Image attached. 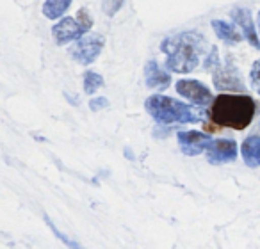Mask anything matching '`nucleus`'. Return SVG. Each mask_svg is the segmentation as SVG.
<instances>
[{
	"label": "nucleus",
	"mask_w": 260,
	"mask_h": 249,
	"mask_svg": "<svg viewBox=\"0 0 260 249\" xmlns=\"http://www.w3.org/2000/svg\"><path fill=\"white\" fill-rule=\"evenodd\" d=\"M145 109L160 125H175V123L189 125V123L203 121V118H205L203 109L194 107L191 103L178 101L171 96H164V94H152V96H148L145 101Z\"/></svg>",
	"instance_id": "7ed1b4c3"
},
{
	"label": "nucleus",
	"mask_w": 260,
	"mask_h": 249,
	"mask_svg": "<svg viewBox=\"0 0 260 249\" xmlns=\"http://www.w3.org/2000/svg\"><path fill=\"white\" fill-rule=\"evenodd\" d=\"M52 36H54L57 45H66V43H72V41H79L82 36H86V32H84L80 23L73 16H66V18L59 20L52 27Z\"/></svg>",
	"instance_id": "1a4fd4ad"
},
{
	"label": "nucleus",
	"mask_w": 260,
	"mask_h": 249,
	"mask_svg": "<svg viewBox=\"0 0 260 249\" xmlns=\"http://www.w3.org/2000/svg\"><path fill=\"white\" fill-rule=\"evenodd\" d=\"M145 82L148 89L164 91L171 86V75L157 64L155 59H150L145 64Z\"/></svg>",
	"instance_id": "9b49d317"
},
{
	"label": "nucleus",
	"mask_w": 260,
	"mask_h": 249,
	"mask_svg": "<svg viewBox=\"0 0 260 249\" xmlns=\"http://www.w3.org/2000/svg\"><path fill=\"white\" fill-rule=\"evenodd\" d=\"M232 20H234L235 27H239V29L242 30V38L248 40L249 45H253V48L260 50V40H258V34H256L255 23H253L249 9L235 8L234 11H232Z\"/></svg>",
	"instance_id": "9d476101"
},
{
	"label": "nucleus",
	"mask_w": 260,
	"mask_h": 249,
	"mask_svg": "<svg viewBox=\"0 0 260 249\" xmlns=\"http://www.w3.org/2000/svg\"><path fill=\"white\" fill-rule=\"evenodd\" d=\"M177 139H178V146H180V152L187 157H196L200 153H203L207 145L212 141L210 134L198 132V130H180L177 132Z\"/></svg>",
	"instance_id": "6e6552de"
},
{
	"label": "nucleus",
	"mask_w": 260,
	"mask_h": 249,
	"mask_svg": "<svg viewBox=\"0 0 260 249\" xmlns=\"http://www.w3.org/2000/svg\"><path fill=\"white\" fill-rule=\"evenodd\" d=\"M212 82L217 91H232L234 93H242L246 89L244 80H242L239 69L234 66V62L228 61L224 66H219L212 73Z\"/></svg>",
	"instance_id": "423d86ee"
},
{
	"label": "nucleus",
	"mask_w": 260,
	"mask_h": 249,
	"mask_svg": "<svg viewBox=\"0 0 260 249\" xmlns=\"http://www.w3.org/2000/svg\"><path fill=\"white\" fill-rule=\"evenodd\" d=\"M121 6H123L121 2H105V4L102 6V9H104L109 16H114V13L118 11V9H121Z\"/></svg>",
	"instance_id": "412c9836"
},
{
	"label": "nucleus",
	"mask_w": 260,
	"mask_h": 249,
	"mask_svg": "<svg viewBox=\"0 0 260 249\" xmlns=\"http://www.w3.org/2000/svg\"><path fill=\"white\" fill-rule=\"evenodd\" d=\"M237 143L232 139H214L207 145L205 157L214 166H223V164L234 162L237 159Z\"/></svg>",
	"instance_id": "0eeeda50"
},
{
	"label": "nucleus",
	"mask_w": 260,
	"mask_h": 249,
	"mask_svg": "<svg viewBox=\"0 0 260 249\" xmlns=\"http://www.w3.org/2000/svg\"><path fill=\"white\" fill-rule=\"evenodd\" d=\"M203 66H205V69H209V72H216L217 68L221 66V59H219V52H217L216 47L210 48V54L205 57V62H203Z\"/></svg>",
	"instance_id": "a211bd4d"
},
{
	"label": "nucleus",
	"mask_w": 260,
	"mask_h": 249,
	"mask_svg": "<svg viewBox=\"0 0 260 249\" xmlns=\"http://www.w3.org/2000/svg\"><path fill=\"white\" fill-rule=\"evenodd\" d=\"M249 82L251 87L256 91V94H260V59H256L251 66V72H249Z\"/></svg>",
	"instance_id": "6ab92c4d"
},
{
	"label": "nucleus",
	"mask_w": 260,
	"mask_h": 249,
	"mask_svg": "<svg viewBox=\"0 0 260 249\" xmlns=\"http://www.w3.org/2000/svg\"><path fill=\"white\" fill-rule=\"evenodd\" d=\"M77 22H79L80 23V27H82V29H84V32H89V30L91 29H93V18H91V13L89 11H87V8H80L79 9V11H77Z\"/></svg>",
	"instance_id": "f3484780"
},
{
	"label": "nucleus",
	"mask_w": 260,
	"mask_h": 249,
	"mask_svg": "<svg viewBox=\"0 0 260 249\" xmlns=\"http://www.w3.org/2000/svg\"><path fill=\"white\" fill-rule=\"evenodd\" d=\"M205 45V38L196 30H185L166 38L160 43V50L166 54V68L173 73H191L200 64Z\"/></svg>",
	"instance_id": "f257e3e1"
},
{
	"label": "nucleus",
	"mask_w": 260,
	"mask_h": 249,
	"mask_svg": "<svg viewBox=\"0 0 260 249\" xmlns=\"http://www.w3.org/2000/svg\"><path fill=\"white\" fill-rule=\"evenodd\" d=\"M241 155L248 167H260V137L249 135L242 141Z\"/></svg>",
	"instance_id": "f8f14e48"
},
{
	"label": "nucleus",
	"mask_w": 260,
	"mask_h": 249,
	"mask_svg": "<svg viewBox=\"0 0 260 249\" xmlns=\"http://www.w3.org/2000/svg\"><path fill=\"white\" fill-rule=\"evenodd\" d=\"M45 223L48 224V228H50V230H52V233H54L55 237H57L59 240H61L62 244H64V245H66V247H68V249H84L82 245L79 244V242H75V240H72V238H70V237H66V235L62 233V231L59 230V228L55 226V224L52 223L50 219H48V216H45Z\"/></svg>",
	"instance_id": "dca6fc26"
},
{
	"label": "nucleus",
	"mask_w": 260,
	"mask_h": 249,
	"mask_svg": "<svg viewBox=\"0 0 260 249\" xmlns=\"http://www.w3.org/2000/svg\"><path fill=\"white\" fill-rule=\"evenodd\" d=\"M256 34H260V11H258V32Z\"/></svg>",
	"instance_id": "4be33fe9"
},
{
	"label": "nucleus",
	"mask_w": 260,
	"mask_h": 249,
	"mask_svg": "<svg viewBox=\"0 0 260 249\" xmlns=\"http://www.w3.org/2000/svg\"><path fill=\"white\" fill-rule=\"evenodd\" d=\"M212 29L216 36L226 45H239L244 38L239 32V29L232 23L224 22V20H212Z\"/></svg>",
	"instance_id": "ddd939ff"
},
{
	"label": "nucleus",
	"mask_w": 260,
	"mask_h": 249,
	"mask_svg": "<svg viewBox=\"0 0 260 249\" xmlns=\"http://www.w3.org/2000/svg\"><path fill=\"white\" fill-rule=\"evenodd\" d=\"M105 47V38L102 34L91 32L82 36L79 41H75L72 48H70V55L75 59L79 64H91V62L96 61V57L102 54Z\"/></svg>",
	"instance_id": "20e7f679"
},
{
	"label": "nucleus",
	"mask_w": 260,
	"mask_h": 249,
	"mask_svg": "<svg viewBox=\"0 0 260 249\" xmlns=\"http://www.w3.org/2000/svg\"><path fill=\"white\" fill-rule=\"evenodd\" d=\"M107 105H109V100H107V98H104V96L93 98V100L89 101V109H91L93 112L102 111V109H105Z\"/></svg>",
	"instance_id": "aec40b11"
},
{
	"label": "nucleus",
	"mask_w": 260,
	"mask_h": 249,
	"mask_svg": "<svg viewBox=\"0 0 260 249\" xmlns=\"http://www.w3.org/2000/svg\"><path fill=\"white\" fill-rule=\"evenodd\" d=\"M70 6H72L70 0H48V2L43 4L41 11H43V15L47 16L48 20H57L68 11Z\"/></svg>",
	"instance_id": "4468645a"
},
{
	"label": "nucleus",
	"mask_w": 260,
	"mask_h": 249,
	"mask_svg": "<svg viewBox=\"0 0 260 249\" xmlns=\"http://www.w3.org/2000/svg\"><path fill=\"white\" fill-rule=\"evenodd\" d=\"M104 86V77L96 72H86L84 73V93L94 94L100 87Z\"/></svg>",
	"instance_id": "2eb2a0df"
},
{
	"label": "nucleus",
	"mask_w": 260,
	"mask_h": 249,
	"mask_svg": "<svg viewBox=\"0 0 260 249\" xmlns=\"http://www.w3.org/2000/svg\"><path fill=\"white\" fill-rule=\"evenodd\" d=\"M256 112V103L248 94L223 93L210 103V119L217 127L244 130L251 125Z\"/></svg>",
	"instance_id": "f03ea898"
},
{
	"label": "nucleus",
	"mask_w": 260,
	"mask_h": 249,
	"mask_svg": "<svg viewBox=\"0 0 260 249\" xmlns=\"http://www.w3.org/2000/svg\"><path fill=\"white\" fill-rule=\"evenodd\" d=\"M175 89L180 96H184L185 100L192 101L198 107H207L214 101V94L209 87L203 82L194 79H182L175 84Z\"/></svg>",
	"instance_id": "39448f33"
}]
</instances>
